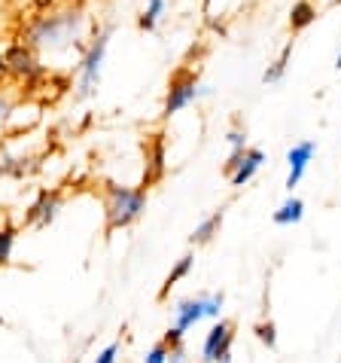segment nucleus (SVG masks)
<instances>
[{
  "instance_id": "nucleus-1",
  "label": "nucleus",
  "mask_w": 341,
  "mask_h": 363,
  "mask_svg": "<svg viewBox=\"0 0 341 363\" xmlns=\"http://www.w3.org/2000/svg\"><path fill=\"white\" fill-rule=\"evenodd\" d=\"M88 28V16L79 6L55 9V13L37 16L25 31V43L37 52H64L83 43V34Z\"/></svg>"
},
{
  "instance_id": "nucleus-2",
  "label": "nucleus",
  "mask_w": 341,
  "mask_h": 363,
  "mask_svg": "<svg viewBox=\"0 0 341 363\" xmlns=\"http://www.w3.org/2000/svg\"><path fill=\"white\" fill-rule=\"evenodd\" d=\"M110 37H113V28H101V31L88 40V46L83 49V55H79V65H76V98L79 101L92 98L98 92V86H101Z\"/></svg>"
},
{
  "instance_id": "nucleus-3",
  "label": "nucleus",
  "mask_w": 341,
  "mask_h": 363,
  "mask_svg": "<svg viewBox=\"0 0 341 363\" xmlns=\"http://www.w3.org/2000/svg\"><path fill=\"white\" fill-rule=\"evenodd\" d=\"M146 208V189H128V186H107V229H122L144 214Z\"/></svg>"
},
{
  "instance_id": "nucleus-4",
  "label": "nucleus",
  "mask_w": 341,
  "mask_h": 363,
  "mask_svg": "<svg viewBox=\"0 0 341 363\" xmlns=\"http://www.w3.org/2000/svg\"><path fill=\"white\" fill-rule=\"evenodd\" d=\"M204 92H207V89H198V74H195V70L180 67V70H174V77H170V83H168V95H165L162 113L174 116V113H180L183 107H189L198 95H204Z\"/></svg>"
},
{
  "instance_id": "nucleus-5",
  "label": "nucleus",
  "mask_w": 341,
  "mask_h": 363,
  "mask_svg": "<svg viewBox=\"0 0 341 363\" xmlns=\"http://www.w3.org/2000/svg\"><path fill=\"white\" fill-rule=\"evenodd\" d=\"M4 65H6L9 74L25 77V79H34V77L43 74V65H40V58H37V49L28 46V43L9 46L6 55H4Z\"/></svg>"
},
{
  "instance_id": "nucleus-6",
  "label": "nucleus",
  "mask_w": 341,
  "mask_h": 363,
  "mask_svg": "<svg viewBox=\"0 0 341 363\" xmlns=\"http://www.w3.org/2000/svg\"><path fill=\"white\" fill-rule=\"evenodd\" d=\"M219 306H223V296H210V299H186L177 306V330L183 333L202 318H216Z\"/></svg>"
},
{
  "instance_id": "nucleus-7",
  "label": "nucleus",
  "mask_w": 341,
  "mask_h": 363,
  "mask_svg": "<svg viewBox=\"0 0 341 363\" xmlns=\"http://www.w3.org/2000/svg\"><path fill=\"white\" fill-rule=\"evenodd\" d=\"M232 339H235L232 324H226V320L214 324V330H210L207 339H204V360H223V357H229Z\"/></svg>"
},
{
  "instance_id": "nucleus-8",
  "label": "nucleus",
  "mask_w": 341,
  "mask_h": 363,
  "mask_svg": "<svg viewBox=\"0 0 341 363\" xmlns=\"http://www.w3.org/2000/svg\"><path fill=\"white\" fill-rule=\"evenodd\" d=\"M311 156H314V140H302V144H296V147L287 153V162H289L287 189H293L299 180H302L305 168H308V162H311Z\"/></svg>"
},
{
  "instance_id": "nucleus-9",
  "label": "nucleus",
  "mask_w": 341,
  "mask_h": 363,
  "mask_svg": "<svg viewBox=\"0 0 341 363\" xmlns=\"http://www.w3.org/2000/svg\"><path fill=\"white\" fill-rule=\"evenodd\" d=\"M262 162H265V153H262V150H244V153H241L238 168L232 171V186H244L247 180L253 177L259 168H262Z\"/></svg>"
},
{
  "instance_id": "nucleus-10",
  "label": "nucleus",
  "mask_w": 341,
  "mask_h": 363,
  "mask_svg": "<svg viewBox=\"0 0 341 363\" xmlns=\"http://www.w3.org/2000/svg\"><path fill=\"white\" fill-rule=\"evenodd\" d=\"M55 211H58V196H55V193H43L37 205L28 211V223H34V226H49V223H52V217H55Z\"/></svg>"
},
{
  "instance_id": "nucleus-11",
  "label": "nucleus",
  "mask_w": 341,
  "mask_h": 363,
  "mask_svg": "<svg viewBox=\"0 0 341 363\" xmlns=\"http://www.w3.org/2000/svg\"><path fill=\"white\" fill-rule=\"evenodd\" d=\"M144 13H140L137 18V28L140 31H156V25L162 22V16H165V6H168V0H144Z\"/></svg>"
},
{
  "instance_id": "nucleus-12",
  "label": "nucleus",
  "mask_w": 341,
  "mask_h": 363,
  "mask_svg": "<svg viewBox=\"0 0 341 363\" xmlns=\"http://www.w3.org/2000/svg\"><path fill=\"white\" fill-rule=\"evenodd\" d=\"M314 18H317L314 4H311V0H299L293 6V13H289V28H293V31H305Z\"/></svg>"
},
{
  "instance_id": "nucleus-13",
  "label": "nucleus",
  "mask_w": 341,
  "mask_h": 363,
  "mask_svg": "<svg viewBox=\"0 0 341 363\" xmlns=\"http://www.w3.org/2000/svg\"><path fill=\"white\" fill-rule=\"evenodd\" d=\"M302 211H305V205L299 199H289V201H284V208L274 214V223L277 226H289V223H299L302 220Z\"/></svg>"
},
{
  "instance_id": "nucleus-14",
  "label": "nucleus",
  "mask_w": 341,
  "mask_h": 363,
  "mask_svg": "<svg viewBox=\"0 0 341 363\" xmlns=\"http://www.w3.org/2000/svg\"><path fill=\"white\" fill-rule=\"evenodd\" d=\"M289 55H293V43H287V46H284V52L277 55V62H274L272 67L265 70V77H262L265 83H277V79L284 77V70H287V62H289Z\"/></svg>"
},
{
  "instance_id": "nucleus-15",
  "label": "nucleus",
  "mask_w": 341,
  "mask_h": 363,
  "mask_svg": "<svg viewBox=\"0 0 341 363\" xmlns=\"http://www.w3.org/2000/svg\"><path fill=\"white\" fill-rule=\"evenodd\" d=\"M219 223H223V214H214L210 220H204V223L192 232V241H198V245H202V241H207V238H210V235H214V232L219 229Z\"/></svg>"
},
{
  "instance_id": "nucleus-16",
  "label": "nucleus",
  "mask_w": 341,
  "mask_h": 363,
  "mask_svg": "<svg viewBox=\"0 0 341 363\" xmlns=\"http://www.w3.org/2000/svg\"><path fill=\"white\" fill-rule=\"evenodd\" d=\"M13 245H16V232L13 229H0V266L9 263V257H13Z\"/></svg>"
},
{
  "instance_id": "nucleus-17",
  "label": "nucleus",
  "mask_w": 341,
  "mask_h": 363,
  "mask_svg": "<svg viewBox=\"0 0 341 363\" xmlns=\"http://www.w3.org/2000/svg\"><path fill=\"white\" fill-rule=\"evenodd\" d=\"M189 269H192V257H183V259H180V266H177V269H174V272H170V275H168V281H165V290H162V296L168 294V290H170V287H174V284H177V281H180V278H183V275H186V272H189Z\"/></svg>"
},
{
  "instance_id": "nucleus-18",
  "label": "nucleus",
  "mask_w": 341,
  "mask_h": 363,
  "mask_svg": "<svg viewBox=\"0 0 341 363\" xmlns=\"http://www.w3.org/2000/svg\"><path fill=\"white\" fill-rule=\"evenodd\" d=\"M168 357H170V354H168V345L162 342V345H156V348L146 354V363H165Z\"/></svg>"
},
{
  "instance_id": "nucleus-19",
  "label": "nucleus",
  "mask_w": 341,
  "mask_h": 363,
  "mask_svg": "<svg viewBox=\"0 0 341 363\" xmlns=\"http://www.w3.org/2000/svg\"><path fill=\"white\" fill-rule=\"evenodd\" d=\"M256 333H259V339H262L268 348L274 345V324H259V327H256Z\"/></svg>"
},
{
  "instance_id": "nucleus-20",
  "label": "nucleus",
  "mask_w": 341,
  "mask_h": 363,
  "mask_svg": "<svg viewBox=\"0 0 341 363\" xmlns=\"http://www.w3.org/2000/svg\"><path fill=\"white\" fill-rule=\"evenodd\" d=\"M116 354H119V345L113 342V345H107V348L101 351V354H98V360H95V363H116Z\"/></svg>"
},
{
  "instance_id": "nucleus-21",
  "label": "nucleus",
  "mask_w": 341,
  "mask_h": 363,
  "mask_svg": "<svg viewBox=\"0 0 341 363\" xmlns=\"http://www.w3.org/2000/svg\"><path fill=\"white\" fill-rule=\"evenodd\" d=\"M9 116H13V101H9L6 95H0V125H4Z\"/></svg>"
},
{
  "instance_id": "nucleus-22",
  "label": "nucleus",
  "mask_w": 341,
  "mask_h": 363,
  "mask_svg": "<svg viewBox=\"0 0 341 363\" xmlns=\"http://www.w3.org/2000/svg\"><path fill=\"white\" fill-rule=\"evenodd\" d=\"M229 144H232V150H244V144H247L244 132H229Z\"/></svg>"
},
{
  "instance_id": "nucleus-23",
  "label": "nucleus",
  "mask_w": 341,
  "mask_h": 363,
  "mask_svg": "<svg viewBox=\"0 0 341 363\" xmlns=\"http://www.w3.org/2000/svg\"><path fill=\"white\" fill-rule=\"evenodd\" d=\"M335 67H338V70H341V55H338V62H335Z\"/></svg>"
}]
</instances>
